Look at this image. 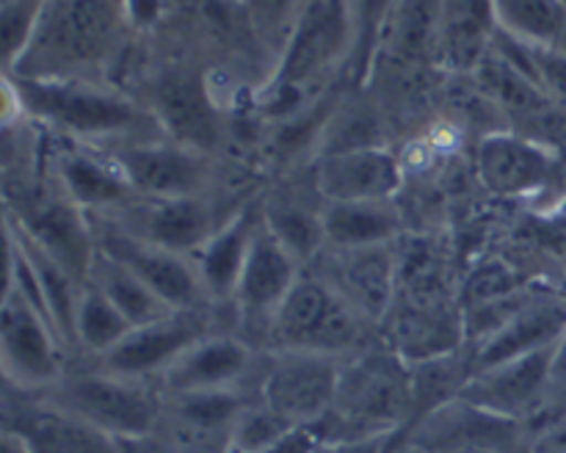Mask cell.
I'll return each instance as SVG.
<instances>
[{"instance_id":"cell-25","label":"cell","mask_w":566,"mask_h":453,"mask_svg":"<svg viewBox=\"0 0 566 453\" xmlns=\"http://www.w3.org/2000/svg\"><path fill=\"white\" fill-rule=\"evenodd\" d=\"M475 164L484 186L501 197H525L545 186L553 171L551 155L514 133L486 136L479 144Z\"/></svg>"},{"instance_id":"cell-7","label":"cell","mask_w":566,"mask_h":453,"mask_svg":"<svg viewBox=\"0 0 566 453\" xmlns=\"http://www.w3.org/2000/svg\"><path fill=\"white\" fill-rule=\"evenodd\" d=\"M354 11L348 0H307L287 28L285 53L271 81L274 99L298 97L324 77L354 42Z\"/></svg>"},{"instance_id":"cell-24","label":"cell","mask_w":566,"mask_h":453,"mask_svg":"<svg viewBox=\"0 0 566 453\" xmlns=\"http://www.w3.org/2000/svg\"><path fill=\"white\" fill-rule=\"evenodd\" d=\"M566 329V307L556 302H523V307L506 320L497 331L473 343L470 348V362L473 373L501 365L506 359L523 357V354L542 351V348L556 346L558 337Z\"/></svg>"},{"instance_id":"cell-34","label":"cell","mask_w":566,"mask_h":453,"mask_svg":"<svg viewBox=\"0 0 566 453\" xmlns=\"http://www.w3.org/2000/svg\"><path fill=\"white\" fill-rule=\"evenodd\" d=\"M291 429H296L291 420H285L280 412L265 407L260 398H254V401L243 409L241 418L235 420V425H232L230 451L227 453H260L265 451L271 442L285 436Z\"/></svg>"},{"instance_id":"cell-42","label":"cell","mask_w":566,"mask_h":453,"mask_svg":"<svg viewBox=\"0 0 566 453\" xmlns=\"http://www.w3.org/2000/svg\"><path fill=\"white\" fill-rule=\"evenodd\" d=\"M392 442H396V440H392ZM387 453H434V451H426V447L412 445V442H401V440H398V447L390 445V451H387Z\"/></svg>"},{"instance_id":"cell-26","label":"cell","mask_w":566,"mask_h":453,"mask_svg":"<svg viewBox=\"0 0 566 453\" xmlns=\"http://www.w3.org/2000/svg\"><path fill=\"white\" fill-rule=\"evenodd\" d=\"M497 33L495 0H442L437 61L453 72H475Z\"/></svg>"},{"instance_id":"cell-32","label":"cell","mask_w":566,"mask_h":453,"mask_svg":"<svg viewBox=\"0 0 566 453\" xmlns=\"http://www.w3.org/2000/svg\"><path fill=\"white\" fill-rule=\"evenodd\" d=\"M473 75L479 77L486 97H492L497 105H503L509 114L536 116L553 103L531 77H525L517 66L509 64L497 50H490V53H486V59L481 61L479 70H475Z\"/></svg>"},{"instance_id":"cell-36","label":"cell","mask_w":566,"mask_h":453,"mask_svg":"<svg viewBox=\"0 0 566 453\" xmlns=\"http://www.w3.org/2000/svg\"><path fill=\"white\" fill-rule=\"evenodd\" d=\"M324 445L326 442L318 425H296L260 453H318Z\"/></svg>"},{"instance_id":"cell-21","label":"cell","mask_w":566,"mask_h":453,"mask_svg":"<svg viewBox=\"0 0 566 453\" xmlns=\"http://www.w3.org/2000/svg\"><path fill=\"white\" fill-rule=\"evenodd\" d=\"M260 224H263V204H243L238 213L227 215L224 224L191 257L210 304H232Z\"/></svg>"},{"instance_id":"cell-43","label":"cell","mask_w":566,"mask_h":453,"mask_svg":"<svg viewBox=\"0 0 566 453\" xmlns=\"http://www.w3.org/2000/svg\"><path fill=\"white\" fill-rule=\"evenodd\" d=\"M453 453H509V451H501V447H462V451H453Z\"/></svg>"},{"instance_id":"cell-12","label":"cell","mask_w":566,"mask_h":453,"mask_svg":"<svg viewBox=\"0 0 566 453\" xmlns=\"http://www.w3.org/2000/svg\"><path fill=\"white\" fill-rule=\"evenodd\" d=\"M265 357V354H263ZM260 348L235 331H210L188 346L158 379L164 396H186V392L210 390H258L252 379H260L263 368Z\"/></svg>"},{"instance_id":"cell-17","label":"cell","mask_w":566,"mask_h":453,"mask_svg":"<svg viewBox=\"0 0 566 453\" xmlns=\"http://www.w3.org/2000/svg\"><path fill=\"white\" fill-rule=\"evenodd\" d=\"M379 340L409 365L462 351L468 346L462 304L396 298L379 324Z\"/></svg>"},{"instance_id":"cell-2","label":"cell","mask_w":566,"mask_h":453,"mask_svg":"<svg viewBox=\"0 0 566 453\" xmlns=\"http://www.w3.org/2000/svg\"><path fill=\"white\" fill-rule=\"evenodd\" d=\"M6 88L14 94L20 110L70 138L133 141V138H149V130L158 127L153 110L138 108L133 99L77 77L9 75Z\"/></svg>"},{"instance_id":"cell-22","label":"cell","mask_w":566,"mask_h":453,"mask_svg":"<svg viewBox=\"0 0 566 453\" xmlns=\"http://www.w3.org/2000/svg\"><path fill=\"white\" fill-rule=\"evenodd\" d=\"M153 116L171 141L197 152L210 149L219 138L213 103L202 88V81L191 72H166L153 88Z\"/></svg>"},{"instance_id":"cell-28","label":"cell","mask_w":566,"mask_h":453,"mask_svg":"<svg viewBox=\"0 0 566 453\" xmlns=\"http://www.w3.org/2000/svg\"><path fill=\"white\" fill-rule=\"evenodd\" d=\"M321 221L329 249L381 246L401 238V219L392 202H324Z\"/></svg>"},{"instance_id":"cell-38","label":"cell","mask_w":566,"mask_h":453,"mask_svg":"<svg viewBox=\"0 0 566 453\" xmlns=\"http://www.w3.org/2000/svg\"><path fill=\"white\" fill-rule=\"evenodd\" d=\"M528 453H566V425H556L534 436Z\"/></svg>"},{"instance_id":"cell-33","label":"cell","mask_w":566,"mask_h":453,"mask_svg":"<svg viewBox=\"0 0 566 453\" xmlns=\"http://www.w3.org/2000/svg\"><path fill=\"white\" fill-rule=\"evenodd\" d=\"M263 221L293 254L304 263H315L326 249L321 210H310L296 199H269L263 202Z\"/></svg>"},{"instance_id":"cell-19","label":"cell","mask_w":566,"mask_h":453,"mask_svg":"<svg viewBox=\"0 0 566 453\" xmlns=\"http://www.w3.org/2000/svg\"><path fill=\"white\" fill-rule=\"evenodd\" d=\"M324 202H392L403 182L401 160L385 147L324 152L313 171Z\"/></svg>"},{"instance_id":"cell-23","label":"cell","mask_w":566,"mask_h":453,"mask_svg":"<svg viewBox=\"0 0 566 453\" xmlns=\"http://www.w3.org/2000/svg\"><path fill=\"white\" fill-rule=\"evenodd\" d=\"M53 175L55 186L88 215L114 213V210L125 208L136 199V191L111 155L64 147L55 155Z\"/></svg>"},{"instance_id":"cell-13","label":"cell","mask_w":566,"mask_h":453,"mask_svg":"<svg viewBox=\"0 0 566 453\" xmlns=\"http://www.w3.org/2000/svg\"><path fill=\"white\" fill-rule=\"evenodd\" d=\"M210 331H216L213 318H210V307L177 309V313L153 320V324L136 326V329L127 331V337L119 346H114L103 357L86 359V362L97 365V368L108 370V373L127 376V379L155 381L158 384L166 368L188 346H193L199 337L210 335Z\"/></svg>"},{"instance_id":"cell-1","label":"cell","mask_w":566,"mask_h":453,"mask_svg":"<svg viewBox=\"0 0 566 453\" xmlns=\"http://www.w3.org/2000/svg\"><path fill=\"white\" fill-rule=\"evenodd\" d=\"M415 418L412 365L376 340L343 362L329 414L318 423L324 442H365L401 436Z\"/></svg>"},{"instance_id":"cell-29","label":"cell","mask_w":566,"mask_h":453,"mask_svg":"<svg viewBox=\"0 0 566 453\" xmlns=\"http://www.w3.org/2000/svg\"><path fill=\"white\" fill-rule=\"evenodd\" d=\"M86 282H92L97 291H103L105 296L114 302V307L130 320L133 329L177 313V309H171L158 293L149 291L133 271H127L125 265L116 263V260H111L108 254L103 252L94 254V263Z\"/></svg>"},{"instance_id":"cell-9","label":"cell","mask_w":566,"mask_h":453,"mask_svg":"<svg viewBox=\"0 0 566 453\" xmlns=\"http://www.w3.org/2000/svg\"><path fill=\"white\" fill-rule=\"evenodd\" d=\"M346 359L307 351H265L258 398L293 425H318L335 403Z\"/></svg>"},{"instance_id":"cell-8","label":"cell","mask_w":566,"mask_h":453,"mask_svg":"<svg viewBox=\"0 0 566 453\" xmlns=\"http://www.w3.org/2000/svg\"><path fill=\"white\" fill-rule=\"evenodd\" d=\"M0 362L9 387L25 392L50 390L70 370V348L55 326L9 285L0 307Z\"/></svg>"},{"instance_id":"cell-5","label":"cell","mask_w":566,"mask_h":453,"mask_svg":"<svg viewBox=\"0 0 566 453\" xmlns=\"http://www.w3.org/2000/svg\"><path fill=\"white\" fill-rule=\"evenodd\" d=\"M116 442L155 434L164 418V392L155 381L127 379L86 362L72 368L59 384L39 392Z\"/></svg>"},{"instance_id":"cell-11","label":"cell","mask_w":566,"mask_h":453,"mask_svg":"<svg viewBox=\"0 0 566 453\" xmlns=\"http://www.w3.org/2000/svg\"><path fill=\"white\" fill-rule=\"evenodd\" d=\"M302 260L263 221L258 235H254L252 249H249L247 265H243L235 298H232L238 324L243 329L241 337H247L260 351H265V337H269V326L276 309L293 291V285L302 280Z\"/></svg>"},{"instance_id":"cell-41","label":"cell","mask_w":566,"mask_h":453,"mask_svg":"<svg viewBox=\"0 0 566 453\" xmlns=\"http://www.w3.org/2000/svg\"><path fill=\"white\" fill-rule=\"evenodd\" d=\"M130 3V14L136 17L138 22L153 20L155 11H158V0H127Z\"/></svg>"},{"instance_id":"cell-10","label":"cell","mask_w":566,"mask_h":453,"mask_svg":"<svg viewBox=\"0 0 566 453\" xmlns=\"http://www.w3.org/2000/svg\"><path fill=\"white\" fill-rule=\"evenodd\" d=\"M88 219H92L97 252L108 254L111 260L133 271L171 309L213 307L205 296V287L199 282L197 265H193L191 257L136 238L133 232L122 230L116 221L105 219V215H88Z\"/></svg>"},{"instance_id":"cell-31","label":"cell","mask_w":566,"mask_h":453,"mask_svg":"<svg viewBox=\"0 0 566 453\" xmlns=\"http://www.w3.org/2000/svg\"><path fill=\"white\" fill-rule=\"evenodd\" d=\"M130 329V320L114 307V302L92 282H86L75 313V354L86 359L103 357L119 346Z\"/></svg>"},{"instance_id":"cell-39","label":"cell","mask_w":566,"mask_h":453,"mask_svg":"<svg viewBox=\"0 0 566 453\" xmlns=\"http://www.w3.org/2000/svg\"><path fill=\"white\" fill-rule=\"evenodd\" d=\"M551 384H553V390H566V329H564V335L558 337L556 348H553Z\"/></svg>"},{"instance_id":"cell-6","label":"cell","mask_w":566,"mask_h":453,"mask_svg":"<svg viewBox=\"0 0 566 453\" xmlns=\"http://www.w3.org/2000/svg\"><path fill=\"white\" fill-rule=\"evenodd\" d=\"M6 221L14 224L33 246L50 254L77 280H88L97 241L86 210L77 208L59 186L42 188L28 180H20L17 186L6 182Z\"/></svg>"},{"instance_id":"cell-4","label":"cell","mask_w":566,"mask_h":453,"mask_svg":"<svg viewBox=\"0 0 566 453\" xmlns=\"http://www.w3.org/2000/svg\"><path fill=\"white\" fill-rule=\"evenodd\" d=\"M119 0H48L31 42L9 75L72 77L97 64L114 42Z\"/></svg>"},{"instance_id":"cell-14","label":"cell","mask_w":566,"mask_h":453,"mask_svg":"<svg viewBox=\"0 0 566 453\" xmlns=\"http://www.w3.org/2000/svg\"><path fill=\"white\" fill-rule=\"evenodd\" d=\"M313 265V274L329 282L368 324L379 329L398 293L396 243L363 249L326 246Z\"/></svg>"},{"instance_id":"cell-20","label":"cell","mask_w":566,"mask_h":453,"mask_svg":"<svg viewBox=\"0 0 566 453\" xmlns=\"http://www.w3.org/2000/svg\"><path fill=\"white\" fill-rule=\"evenodd\" d=\"M553 348L556 346L523 354V357L506 359V362L479 370L464 384L462 398L475 403V407L486 409V412L525 420L534 412L536 403L545 398V392L553 390Z\"/></svg>"},{"instance_id":"cell-27","label":"cell","mask_w":566,"mask_h":453,"mask_svg":"<svg viewBox=\"0 0 566 453\" xmlns=\"http://www.w3.org/2000/svg\"><path fill=\"white\" fill-rule=\"evenodd\" d=\"M442 0H396L379 31L376 53L401 66L437 59Z\"/></svg>"},{"instance_id":"cell-3","label":"cell","mask_w":566,"mask_h":453,"mask_svg":"<svg viewBox=\"0 0 566 453\" xmlns=\"http://www.w3.org/2000/svg\"><path fill=\"white\" fill-rule=\"evenodd\" d=\"M379 340V329L363 318L329 282L304 271L276 309L265 351H307L352 359Z\"/></svg>"},{"instance_id":"cell-35","label":"cell","mask_w":566,"mask_h":453,"mask_svg":"<svg viewBox=\"0 0 566 453\" xmlns=\"http://www.w3.org/2000/svg\"><path fill=\"white\" fill-rule=\"evenodd\" d=\"M396 0H357V33H359V64H368L376 53L379 31Z\"/></svg>"},{"instance_id":"cell-40","label":"cell","mask_w":566,"mask_h":453,"mask_svg":"<svg viewBox=\"0 0 566 453\" xmlns=\"http://www.w3.org/2000/svg\"><path fill=\"white\" fill-rule=\"evenodd\" d=\"M254 3H258V14L263 17V20L280 25V22L285 20L287 11H293L296 0H254Z\"/></svg>"},{"instance_id":"cell-30","label":"cell","mask_w":566,"mask_h":453,"mask_svg":"<svg viewBox=\"0 0 566 453\" xmlns=\"http://www.w3.org/2000/svg\"><path fill=\"white\" fill-rule=\"evenodd\" d=\"M497 28L536 48L566 50V0H495Z\"/></svg>"},{"instance_id":"cell-37","label":"cell","mask_w":566,"mask_h":453,"mask_svg":"<svg viewBox=\"0 0 566 453\" xmlns=\"http://www.w3.org/2000/svg\"><path fill=\"white\" fill-rule=\"evenodd\" d=\"M119 453H186L180 445L164 436L160 431L147 436H136V440H122Z\"/></svg>"},{"instance_id":"cell-15","label":"cell","mask_w":566,"mask_h":453,"mask_svg":"<svg viewBox=\"0 0 566 453\" xmlns=\"http://www.w3.org/2000/svg\"><path fill=\"white\" fill-rule=\"evenodd\" d=\"M3 434L14 436L25 453H119V442L39 392L17 390L6 398Z\"/></svg>"},{"instance_id":"cell-16","label":"cell","mask_w":566,"mask_h":453,"mask_svg":"<svg viewBox=\"0 0 566 453\" xmlns=\"http://www.w3.org/2000/svg\"><path fill=\"white\" fill-rule=\"evenodd\" d=\"M108 155L127 177L136 197H202L208 186L210 171L202 152L177 141L133 138V141L116 144Z\"/></svg>"},{"instance_id":"cell-18","label":"cell","mask_w":566,"mask_h":453,"mask_svg":"<svg viewBox=\"0 0 566 453\" xmlns=\"http://www.w3.org/2000/svg\"><path fill=\"white\" fill-rule=\"evenodd\" d=\"M103 215L116 221L122 230L133 232L136 238L158 243V246L171 249V252L186 254V257H193L208 243V238L227 221L216 219L213 208L205 202V197H136L125 208Z\"/></svg>"}]
</instances>
